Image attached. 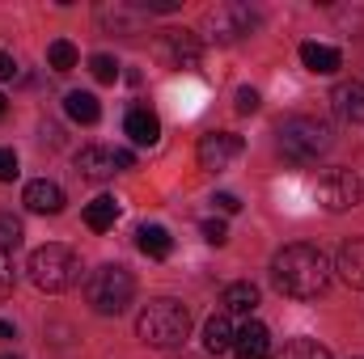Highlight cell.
Instances as JSON below:
<instances>
[{
    "mask_svg": "<svg viewBox=\"0 0 364 359\" xmlns=\"http://www.w3.org/2000/svg\"><path fill=\"white\" fill-rule=\"evenodd\" d=\"M331 275H335L331 258H326L318 245H305V241L284 245L272 258L275 292H284V296H292V300H318V296L331 287Z\"/></svg>",
    "mask_w": 364,
    "mask_h": 359,
    "instance_id": "cell-1",
    "label": "cell"
},
{
    "mask_svg": "<svg viewBox=\"0 0 364 359\" xmlns=\"http://www.w3.org/2000/svg\"><path fill=\"white\" fill-rule=\"evenodd\" d=\"M136 334H140L144 347H161V351L182 347L186 334H191V313H186V304L170 300V296L149 300L140 309V317H136Z\"/></svg>",
    "mask_w": 364,
    "mask_h": 359,
    "instance_id": "cell-2",
    "label": "cell"
},
{
    "mask_svg": "<svg viewBox=\"0 0 364 359\" xmlns=\"http://www.w3.org/2000/svg\"><path fill=\"white\" fill-rule=\"evenodd\" d=\"M335 148V131L326 118H314V114H292L279 123V153L288 161H318L322 153Z\"/></svg>",
    "mask_w": 364,
    "mask_h": 359,
    "instance_id": "cell-3",
    "label": "cell"
},
{
    "mask_svg": "<svg viewBox=\"0 0 364 359\" xmlns=\"http://www.w3.org/2000/svg\"><path fill=\"white\" fill-rule=\"evenodd\" d=\"M30 283L38 287V292H68L77 279H81V258L68 250V245H38L34 254H30Z\"/></svg>",
    "mask_w": 364,
    "mask_h": 359,
    "instance_id": "cell-4",
    "label": "cell"
},
{
    "mask_svg": "<svg viewBox=\"0 0 364 359\" xmlns=\"http://www.w3.org/2000/svg\"><path fill=\"white\" fill-rule=\"evenodd\" d=\"M132 296H136V279H132V270L114 267V263L97 267L90 275V283H85V300L93 304V313H102V317L123 313V309L132 304Z\"/></svg>",
    "mask_w": 364,
    "mask_h": 359,
    "instance_id": "cell-5",
    "label": "cell"
},
{
    "mask_svg": "<svg viewBox=\"0 0 364 359\" xmlns=\"http://www.w3.org/2000/svg\"><path fill=\"white\" fill-rule=\"evenodd\" d=\"M203 30H208V38H216V43H237L242 34L255 30V13H250L246 4H216V9H208Z\"/></svg>",
    "mask_w": 364,
    "mask_h": 359,
    "instance_id": "cell-6",
    "label": "cell"
},
{
    "mask_svg": "<svg viewBox=\"0 0 364 359\" xmlns=\"http://www.w3.org/2000/svg\"><path fill=\"white\" fill-rule=\"evenodd\" d=\"M360 190L364 186L352 170H326V174L318 178V203H322L326 211H348V207L360 203Z\"/></svg>",
    "mask_w": 364,
    "mask_h": 359,
    "instance_id": "cell-7",
    "label": "cell"
},
{
    "mask_svg": "<svg viewBox=\"0 0 364 359\" xmlns=\"http://www.w3.org/2000/svg\"><path fill=\"white\" fill-rule=\"evenodd\" d=\"M242 136H233V131H208L203 140H199V148H195V157H199V170H208V174H225L237 157H242Z\"/></svg>",
    "mask_w": 364,
    "mask_h": 359,
    "instance_id": "cell-8",
    "label": "cell"
},
{
    "mask_svg": "<svg viewBox=\"0 0 364 359\" xmlns=\"http://www.w3.org/2000/svg\"><path fill=\"white\" fill-rule=\"evenodd\" d=\"M157 55H161L170 68H195V64H199V38H195L191 30H161Z\"/></svg>",
    "mask_w": 364,
    "mask_h": 359,
    "instance_id": "cell-9",
    "label": "cell"
},
{
    "mask_svg": "<svg viewBox=\"0 0 364 359\" xmlns=\"http://www.w3.org/2000/svg\"><path fill=\"white\" fill-rule=\"evenodd\" d=\"M123 170V161H119V148H102V144H90V148H81L77 153V174L85 182H106L114 178Z\"/></svg>",
    "mask_w": 364,
    "mask_h": 359,
    "instance_id": "cell-10",
    "label": "cell"
},
{
    "mask_svg": "<svg viewBox=\"0 0 364 359\" xmlns=\"http://www.w3.org/2000/svg\"><path fill=\"white\" fill-rule=\"evenodd\" d=\"M233 355L237 359H267L272 355V330L263 321H246L233 338Z\"/></svg>",
    "mask_w": 364,
    "mask_h": 359,
    "instance_id": "cell-11",
    "label": "cell"
},
{
    "mask_svg": "<svg viewBox=\"0 0 364 359\" xmlns=\"http://www.w3.org/2000/svg\"><path fill=\"white\" fill-rule=\"evenodd\" d=\"M331 106H335V114H339L343 123L360 127V123H364V85H360V81H343V85H335Z\"/></svg>",
    "mask_w": 364,
    "mask_h": 359,
    "instance_id": "cell-12",
    "label": "cell"
},
{
    "mask_svg": "<svg viewBox=\"0 0 364 359\" xmlns=\"http://www.w3.org/2000/svg\"><path fill=\"white\" fill-rule=\"evenodd\" d=\"M123 131L132 136V144H140V148H153V144L161 140V118H157L153 110L136 106V110H127V118H123Z\"/></svg>",
    "mask_w": 364,
    "mask_h": 359,
    "instance_id": "cell-13",
    "label": "cell"
},
{
    "mask_svg": "<svg viewBox=\"0 0 364 359\" xmlns=\"http://www.w3.org/2000/svg\"><path fill=\"white\" fill-rule=\"evenodd\" d=\"M21 203H26L30 211H38V216H55V211H64V190H60L55 182L38 178V182H30V186H26Z\"/></svg>",
    "mask_w": 364,
    "mask_h": 359,
    "instance_id": "cell-14",
    "label": "cell"
},
{
    "mask_svg": "<svg viewBox=\"0 0 364 359\" xmlns=\"http://www.w3.org/2000/svg\"><path fill=\"white\" fill-rule=\"evenodd\" d=\"M233 338H237V326H233V317L220 309V313H212L208 321H203V347L212 351V355H225V351H233Z\"/></svg>",
    "mask_w": 364,
    "mask_h": 359,
    "instance_id": "cell-15",
    "label": "cell"
},
{
    "mask_svg": "<svg viewBox=\"0 0 364 359\" xmlns=\"http://www.w3.org/2000/svg\"><path fill=\"white\" fill-rule=\"evenodd\" d=\"M335 270L343 275V283H352V287L364 292V237L343 241V250H339V258H335Z\"/></svg>",
    "mask_w": 364,
    "mask_h": 359,
    "instance_id": "cell-16",
    "label": "cell"
},
{
    "mask_svg": "<svg viewBox=\"0 0 364 359\" xmlns=\"http://www.w3.org/2000/svg\"><path fill=\"white\" fill-rule=\"evenodd\" d=\"M301 64L309 72H318V77H331V72H339L343 55L335 47H326V43H301Z\"/></svg>",
    "mask_w": 364,
    "mask_h": 359,
    "instance_id": "cell-17",
    "label": "cell"
},
{
    "mask_svg": "<svg viewBox=\"0 0 364 359\" xmlns=\"http://www.w3.org/2000/svg\"><path fill=\"white\" fill-rule=\"evenodd\" d=\"M220 304H225V313L229 317H250L255 313V304H259V287L255 283H229L225 287V296H220Z\"/></svg>",
    "mask_w": 364,
    "mask_h": 359,
    "instance_id": "cell-18",
    "label": "cell"
},
{
    "mask_svg": "<svg viewBox=\"0 0 364 359\" xmlns=\"http://www.w3.org/2000/svg\"><path fill=\"white\" fill-rule=\"evenodd\" d=\"M64 114L73 118V123H85V127H93L97 118H102V106H97V97L85 89H73L68 97H64Z\"/></svg>",
    "mask_w": 364,
    "mask_h": 359,
    "instance_id": "cell-19",
    "label": "cell"
},
{
    "mask_svg": "<svg viewBox=\"0 0 364 359\" xmlns=\"http://www.w3.org/2000/svg\"><path fill=\"white\" fill-rule=\"evenodd\" d=\"M97 21H102V26H114L119 34H132V30H140L144 9H140V4H114V9H110V4H106V9L97 13Z\"/></svg>",
    "mask_w": 364,
    "mask_h": 359,
    "instance_id": "cell-20",
    "label": "cell"
},
{
    "mask_svg": "<svg viewBox=\"0 0 364 359\" xmlns=\"http://www.w3.org/2000/svg\"><path fill=\"white\" fill-rule=\"evenodd\" d=\"M136 245H140V254H149V258H170L174 237H170L161 224H144V228L136 233Z\"/></svg>",
    "mask_w": 364,
    "mask_h": 359,
    "instance_id": "cell-21",
    "label": "cell"
},
{
    "mask_svg": "<svg viewBox=\"0 0 364 359\" xmlns=\"http://www.w3.org/2000/svg\"><path fill=\"white\" fill-rule=\"evenodd\" d=\"M119 220V203L110 199V194H102V199H93L90 207H85V224H90L93 233H106L110 224Z\"/></svg>",
    "mask_w": 364,
    "mask_h": 359,
    "instance_id": "cell-22",
    "label": "cell"
},
{
    "mask_svg": "<svg viewBox=\"0 0 364 359\" xmlns=\"http://www.w3.org/2000/svg\"><path fill=\"white\" fill-rule=\"evenodd\" d=\"M47 64H51L55 72H73V68H77V47H73L68 38H55V43L47 47Z\"/></svg>",
    "mask_w": 364,
    "mask_h": 359,
    "instance_id": "cell-23",
    "label": "cell"
},
{
    "mask_svg": "<svg viewBox=\"0 0 364 359\" xmlns=\"http://www.w3.org/2000/svg\"><path fill=\"white\" fill-rule=\"evenodd\" d=\"M275 359H331V351L322 343H314V338H292Z\"/></svg>",
    "mask_w": 364,
    "mask_h": 359,
    "instance_id": "cell-24",
    "label": "cell"
},
{
    "mask_svg": "<svg viewBox=\"0 0 364 359\" xmlns=\"http://www.w3.org/2000/svg\"><path fill=\"white\" fill-rule=\"evenodd\" d=\"M21 245V220L13 216V211H0V250H17Z\"/></svg>",
    "mask_w": 364,
    "mask_h": 359,
    "instance_id": "cell-25",
    "label": "cell"
},
{
    "mask_svg": "<svg viewBox=\"0 0 364 359\" xmlns=\"http://www.w3.org/2000/svg\"><path fill=\"white\" fill-rule=\"evenodd\" d=\"M90 72L102 81V85H114V81H119V64H114L110 55H93V60H90Z\"/></svg>",
    "mask_w": 364,
    "mask_h": 359,
    "instance_id": "cell-26",
    "label": "cell"
},
{
    "mask_svg": "<svg viewBox=\"0 0 364 359\" xmlns=\"http://www.w3.org/2000/svg\"><path fill=\"white\" fill-rule=\"evenodd\" d=\"M199 228H203V241H208V245H225V241H229V228H225V220H203Z\"/></svg>",
    "mask_w": 364,
    "mask_h": 359,
    "instance_id": "cell-27",
    "label": "cell"
},
{
    "mask_svg": "<svg viewBox=\"0 0 364 359\" xmlns=\"http://www.w3.org/2000/svg\"><path fill=\"white\" fill-rule=\"evenodd\" d=\"M17 178V153L13 148H0V182Z\"/></svg>",
    "mask_w": 364,
    "mask_h": 359,
    "instance_id": "cell-28",
    "label": "cell"
},
{
    "mask_svg": "<svg viewBox=\"0 0 364 359\" xmlns=\"http://www.w3.org/2000/svg\"><path fill=\"white\" fill-rule=\"evenodd\" d=\"M13 279H17V270H13V254H9V250H0V292H9V287H13Z\"/></svg>",
    "mask_w": 364,
    "mask_h": 359,
    "instance_id": "cell-29",
    "label": "cell"
},
{
    "mask_svg": "<svg viewBox=\"0 0 364 359\" xmlns=\"http://www.w3.org/2000/svg\"><path fill=\"white\" fill-rule=\"evenodd\" d=\"M212 203H216V211H225V216H237V211H242V199H237V194H229V190H220Z\"/></svg>",
    "mask_w": 364,
    "mask_h": 359,
    "instance_id": "cell-30",
    "label": "cell"
},
{
    "mask_svg": "<svg viewBox=\"0 0 364 359\" xmlns=\"http://www.w3.org/2000/svg\"><path fill=\"white\" fill-rule=\"evenodd\" d=\"M237 110H242V114H255V110H259V93L250 89V85L237 89Z\"/></svg>",
    "mask_w": 364,
    "mask_h": 359,
    "instance_id": "cell-31",
    "label": "cell"
},
{
    "mask_svg": "<svg viewBox=\"0 0 364 359\" xmlns=\"http://www.w3.org/2000/svg\"><path fill=\"white\" fill-rule=\"evenodd\" d=\"M17 77V60L9 51H0V81H13Z\"/></svg>",
    "mask_w": 364,
    "mask_h": 359,
    "instance_id": "cell-32",
    "label": "cell"
},
{
    "mask_svg": "<svg viewBox=\"0 0 364 359\" xmlns=\"http://www.w3.org/2000/svg\"><path fill=\"white\" fill-rule=\"evenodd\" d=\"M9 338H17V330H13L9 321H0V343H9Z\"/></svg>",
    "mask_w": 364,
    "mask_h": 359,
    "instance_id": "cell-33",
    "label": "cell"
},
{
    "mask_svg": "<svg viewBox=\"0 0 364 359\" xmlns=\"http://www.w3.org/2000/svg\"><path fill=\"white\" fill-rule=\"evenodd\" d=\"M4 110H9V106H4V93H0V118H4Z\"/></svg>",
    "mask_w": 364,
    "mask_h": 359,
    "instance_id": "cell-34",
    "label": "cell"
},
{
    "mask_svg": "<svg viewBox=\"0 0 364 359\" xmlns=\"http://www.w3.org/2000/svg\"><path fill=\"white\" fill-rule=\"evenodd\" d=\"M174 359H199V355H174Z\"/></svg>",
    "mask_w": 364,
    "mask_h": 359,
    "instance_id": "cell-35",
    "label": "cell"
},
{
    "mask_svg": "<svg viewBox=\"0 0 364 359\" xmlns=\"http://www.w3.org/2000/svg\"><path fill=\"white\" fill-rule=\"evenodd\" d=\"M0 359H21V355H0Z\"/></svg>",
    "mask_w": 364,
    "mask_h": 359,
    "instance_id": "cell-36",
    "label": "cell"
}]
</instances>
